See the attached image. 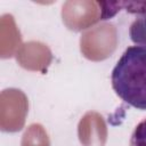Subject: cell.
I'll return each mask as SVG.
<instances>
[{"instance_id":"obj_1","label":"cell","mask_w":146,"mask_h":146,"mask_svg":"<svg viewBox=\"0 0 146 146\" xmlns=\"http://www.w3.org/2000/svg\"><path fill=\"white\" fill-rule=\"evenodd\" d=\"M111 82L124 103L146 111V47H128L112 71Z\"/></svg>"},{"instance_id":"obj_2","label":"cell","mask_w":146,"mask_h":146,"mask_svg":"<svg viewBox=\"0 0 146 146\" xmlns=\"http://www.w3.org/2000/svg\"><path fill=\"white\" fill-rule=\"evenodd\" d=\"M130 40L140 47H146V11L138 15L129 27Z\"/></svg>"},{"instance_id":"obj_3","label":"cell","mask_w":146,"mask_h":146,"mask_svg":"<svg viewBox=\"0 0 146 146\" xmlns=\"http://www.w3.org/2000/svg\"><path fill=\"white\" fill-rule=\"evenodd\" d=\"M129 146H146V117H144L133 129Z\"/></svg>"}]
</instances>
